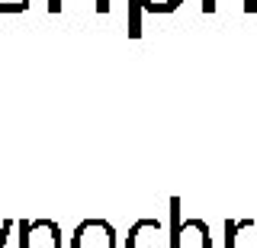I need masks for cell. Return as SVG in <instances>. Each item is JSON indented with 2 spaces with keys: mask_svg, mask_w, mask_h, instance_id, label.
<instances>
[{
  "mask_svg": "<svg viewBox=\"0 0 257 248\" xmlns=\"http://www.w3.org/2000/svg\"><path fill=\"white\" fill-rule=\"evenodd\" d=\"M183 0H132L128 4V36L139 39L142 36V26H139V13L148 10V13H174Z\"/></svg>",
  "mask_w": 257,
  "mask_h": 248,
  "instance_id": "4",
  "label": "cell"
},
{
  "mask_svg": "<svg viewBox=\"0 0 257 248\" xmlns=\"http://www.w3.org/2000/svg\"><path fill=\"white\" fill-rule=\"evenodd\" d=\"M71 248H116V229L106 219H84L74 229Z\"/></svg>",
  "mask_w": 257,
  "mask_h": 248,
  "instance_id": "1",
  "label": "cell"
},
{
  "mask_svg": "<svg viewBox=\"0 0 257 248\" xmlns=\"http://www.w3.org/2000/svg\"><path fill=\"white\" fill-rule=\"evenodd\" d=\"M96 13H109V0H96Z\"/></svg>",
  "mask_w": 257,
  "mask_h": 248,
  "instance_id": "8",
  "label": "cell"
},
{
  "mask_svg": "<svg viewBox=\"0 0 257 248\" xmlns=\"http://www.w3.org/2000/svg\"><path fill=\"white\" fill-rule=\"evenodd\" d=\"M10 229H13V222H10V219H7L4 226H0V248L7 245V232H10Z\"/></svg>",
  "mask_w": 257,
  "mask_h": 248,
  "instance_id": "6",
  "label": "cell"
},
{
  "mask_svg": "<svg viewBox=\"0 0 257 248\" xmlns=\"http://www.w3.org/2000/svg\"><path fill=\"white\" fill-rule=\"evenodd\" d=\"M20 248H61V229L52 219L20 222Z\"/></svg>",
  "mask_w": 257,
  "mask_h": 248,
  "instance_id": "2",
  "label": "cell"
},
{
  "mask_svg": "<svg viewBox=\"0 0 257 248\" xmlns=\"http://www.w3.org/2000/svg\"><path fill=\"white\" fill-rule=\"evenodd\" d=\"M61 7H64V0H48V13H61Z\"/></svg>",
  "mask_w": 257,
  "mask_h": 248,
  "instance_id": "7",
  "label": "cell"
},
{
  "mask_svg": "<svg viewBox=\"0 0 257 248\" xmlns=\"http://www.w3.org/2000/svg\"><path fill=\"white\" fill-rule=\"evenodd\" d=\"M125 248H171V235L158 219H139L128 229Z\"/></svg>",
  "mask_w": 257,
  "mask_h": 248,
  "instance_id": "3",
  "label": "cell"
},
{
  "mask_svg": "<svg viewBox=\"0 0 257 248\" xmlns=\"http://www.w3.org/2000/svg\"><path fill=\"white\" fill-rule=\"evenodd\" d=\"M254 222L251 219H238V222H225V248H235V242H238V232L241 229H251Z\"/></svg>",
  "mask_w": 257,
  "mask_h": 248,
  "instance_id": "5",
  "label": "cell"
}]
</instances>
